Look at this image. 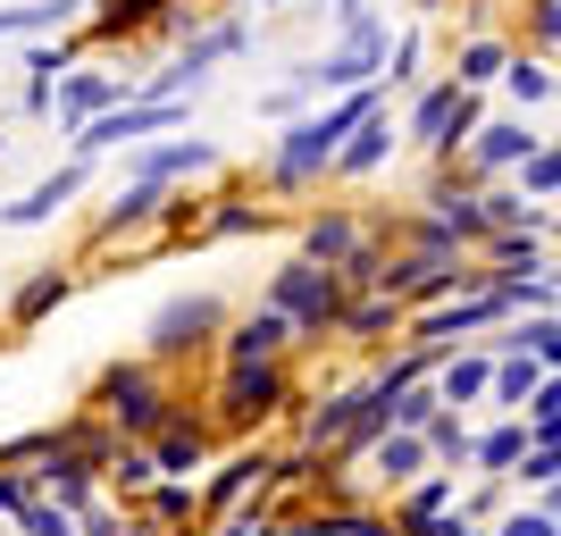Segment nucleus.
Returning a JSON list of instances; mask_svg holds the SVG:
<instances>
[{
    "mask_svg": "<svg viewBox=\"0 0 561 536\" xmlns=\"http://www.w3.org/2000/svg\"><path fill=\"white\" fill-rule=\"evenodd\" d=\"M377 110V93L369 84H352L344 101H335L328 117H302V126H294V135L277 142V185H310V176H319V168L335 160V142L352 135V126H360V117Z\"/></svg>",
    "mask_w": 561,
    "mask_h": 536,
    "instance_id": "f257e3e1",
    "label": "nucleus"
},
{
    "mask_svg": "<svg viewBox=\"0 0 561 536\" xmlns=\"http://www.w3.org/2000/svg\"><path fill=\"white\" fill-rule=\"evenodd\" d=\"M268 310H277L285 327L328 335V327L344 319V285H335V269H310V260H294V269H277V294H268Z\"/></svg>",
    "mask_w": 561,
    "mask_h": 536,
    "instance_id": "f03ea898",
    "label": "nucleus"
},
{
    "mask_svg": "<svg viewBox=\"0 0 561 536\" xmlns=\"http://www.w3.org/2000/svg\"><path fill=\"white\" fill-rule=\"evenodd\" d=\"M160 126H176V101H117V110H101L76 135V151H117V142H142V135H160Z\"/></svg>",
    "mask_w": 561,
    "mask_h": 536,
    "instance_id": "7ed1b4c3",
    "label": "nucleus"
},
{
    "mask_svg": "<svg viewBox=\"0 0 561 536\" xmlns=\"http://www.w3.org/2000/svg\"><path fill=\"white\" fill-rule=\"evenodd\" d=\"M377 59H386V34H377L369 18H352V34L319 59V68H302V84H369Z\"/></svg>",
    "mask_w": 561,
    "mask_h": 536,
    "instance_id": "20e7f679",
    "label": "nucleus"
},
{
    "mask_svg": "<svg viewBox=\"0 0 561 536\" xmlns=\"http://www.w3.org/2000/svg\"><path fill=\"white\" fill-rule=\"evenodd\" d=\"M101 402H110V420L135 427V436H151V427L168 420V402H160V386H151V369H110V377H101Z\"/></svg>",
    "mask_w": 561,
    "mask_h": 536,
    "instance_id": "39448f33",
    "label": "nucleus"
},
{
    "mask_svg": "<svg viewBox=\"0 0 561 536\" xmlns=\"http://www.w3.org/2000/svg\"><path fill=\"white\" fill-rule=\"evenodd\" d=\"M469 126H478V101H469L461 84H436V93L420 101V117H411V135H420L427 151H461Z\"/></svg>",
    "mask_w": 561,
    "mask_h": 536,
    "instance_id": "423d86ee",
    "label": "nucleus"
},
{
    "mask_svg": "<svg viewBox=\"0 0 561 536\" xmlns=\"http://www.w3.org/2000/svg\"><path fill=\"white\" fill-rule=\"evenodd\" d=\"M277 402H285L277 361H234L227 369V420H268Z\"/></svg>",
    "mask_w": 561,
    "mask_h": 536,
    "instance_id": "0eeeda50",
    "label": "nucleus"
},
{
    "mask_svg": "<svg viewBox=\"0 0 561 536\" xmlns=\"http://www.w3.org/2000/svg\"><path fill=\"white\" fill-rule=\"evenodd\" d=\"M210 327H218V303H210V294H176V303L151 319V352H193Z\"/></svg>",
    "mask_w": 561,
    "mask_h": 536,
    "instance_id": "6e6552de",
    "label": "nucleus"
},
{
    "mask_svg": "<svg viewBox=\"0 0 561 536\" xmlns=\"http://www.w3.org/2000/svg\"><path fill=\"white\" fill-rule=\"evenodd\" d=\"M234 50H243V25H210V34H202V43H193L185 59L160 76V93H151V101H176L185 84H202V76H210V59H234Z\"/></svg>",
    "mask_w": 561,
    "mask_h": 536,
    "instance_id": "1a4fd4ad",
    "label": "nucleus"
},
{
    "mask_svg": "<svg viewBox=\"0 0 561 536\" xmlns=\"http://www.w3.org/2000/svg\"><path fill=\"white\" fill-rule=\"evenodd\" d=\"M76 185H84V160H76V168H59V176H43V185L25 193V202H9L0 218H9V227H43V218H59V210L76 202Z\"/></svg>",
    "mask_w": 561,
    "mask_h": 536,
    "instance_id": "9d476101",
    "label": "nucleus"
},
{
    "mask_svg": "<svg viewBox=\"0 0 561 536\" xmlns=\"http://www.w3.org/2000/svg\"><path fill=\"white\" fill-rule=\"evenodd\" d=\"M386 142H394V126H386V117L369 110V117H360V126H352L344 142H335V160H328V168H335V176H369V168L386 160Z\"/></svg>",
    "mask_w": 561,
    "mask_h": 536,
    "instance_id": "9b49d317",
    "label": "nucleus"
},
{
    "mask_svg": "<svg viewBox=\"0 0 561 536\" xmlns=\"http://www.w3.org/2000/svg\"><path fill=\"white\" fill-rule=\"evenodd\" d=\"M117 101H126L117 76H59V117H76V126H93V117L117 110Z\"/></svg>",
    "mask_w": 561,
    "mask_h": 536,
    "instance_id": "f8f14e48",
    "label": "nucleus"
},
{
    "mask_svg": "<svg viewBox=\"0 0 561 536\" xmlns=\"http://www.w3.org/2000/svg\"><path fill=\"white\" fill-rule=\"evenodd\" d=\"M193 168H210V142H168V151H142V160H135V185H176V176H193Z\"/></svg>",
    "mask_w": 561,
    "mask_h": 536,
    "instance_id": "ddd939ff",
    "label": "nucleus"
},
{
    "mask_svg": "<svg viewBox=\"0 0 561 536\" xmlns=\"http://www.w3.org/2000/svg\"><path fill=\"white\" fill-rule=\"evenodd\" d=\"M469 168H512V160H528L545 135H528V126H469Z\"/></svg>",
    "mask_w": 561,
    "mask_h": 536,
    "instance_id": "4468645a",
    "label": "nucleus"
},
{
    "mask_svg": "<svg viewBox=\"0 0 561 536\" xmlns=\"http://www.w3.org/2000/svg\"><path fill=\"white\" fill-rule=\"evenodd\" d=\"M285 335H294V327H285L277 310H252V319H243V327L227 335V369H234V361H277V344H285Z\"/></svg>",
    "mask_w": 561,
    "mask_h": 536,
    "instance_id": "2eb2a0df",
    "label": "nucleus"
},
{
    "mask_svg": "<svg viewBox=\"0 0 561 536\" xmlns=\"http://www.w3.org/2000/svg\"><path fill=\"white\" fill-rule=\"evenodd\" d=\"M84 0H18V9H0V43L9 34H43V25H68Z\"/></svg>",
    "mask_w": 561,
    "mask_h": 536,
    "instance_id": "dca6fc26",
    "label": "nucleus"
},
{
    "mask_svg": "<svg viewBox=\"0 0 561 536\" xmlns=\"http://www.w3.org/2000/svg\"><path fill=\"white\" fill-rule=\"evenodd\" d=\"M420 461H427V453H420V436H402V427H394V436H377V453H369V469L386 478V487L420 478Z\"/></svg>",
    "mask_w": 561,
    "mask_h": 536,
    "instance_id": "f3484780",
    "label": "nucleus"
},
{
    "mask_svg": "<svg viewBox=\"0 0 561 536\" xmlns=\"http://www.w3.org/2000/svg\"><path fill=\"white\" fill-rule=\"evenodd\" d=\"M202 461V420H160V453L151 469H193Z\"/></svg>",
    "mask_w": 561,
    "mask_h": 536,
    "instance_id": "a211bd4d",
    "label": "nucleus"
},
{
    "mask_svg": "<svg viewBox=\"0 0 561 536\" xmlns=\"http://www.w3.org/2000/svg\"><path fill=\"white\" fill-rule=\"evenodd\" d=\"M360 252V227L352 218H319L310 227V269H335V260H352Z\"/></svg>",
    "mask_w": 561,
    "mask_h": 536,
    "instance_id": "6ab92c4d",
    "label": "nucleus"
},
{
    "mask_svg": "<svg viewBox=\"0 0 561 536\" xmlns=\"http://www.w3.org/2000/svg\"><path fill=\"white\" fill-rule=\"evenodd\" d=\"M268 469H277V461H268V453H243V461H234L227 478H218V487H210V503H218V512H227V503H243V494H252L260 478H268Z\"/></svg>",
    "mask_w": 561,
    "mask_h": 536,
    "instance_id": "aec40b11",
    "label": "nucleus"
},
{
    "mask_svg": "<svg viewBox=\"0 0 561 536\" xmlns=\"http://www.w3.org/2000/svg\"><path fill=\"white\" fill-rule=\"evenodd\" d=\"M512 352H537V369H553V352H561V327H553V310H537V319L519 327V335H503Z\"/></svg>",
    "mask_w": 561,
    "mask_h": 536,
    "instance_id": "412c9836",
    "label": "nucleus"
},
{
    "mask_svg": "<svg viewBox=\"0 0 561 536\" xmlns=\"http://www.w3.org/2000/svg\"><path fill=\"white\" fill-rule=\"evenodd\" d=\"M519 453H528V427H494V436L469 444V461H486V469H512Z\"/></svg>",
    "mask_w": 561,
    "mask_h": 536,
    "instance_id": "4be33fe9",
    "label": "nucleus"
},
{
    "mask_svg": "<svg viewBox=\"0 0 561 536\" xmlns=\"http://www.w3.org/2000/svg\"><path fill=\"white\" fill-rule=\"evenodd\" d=\"M59 294H68V277H59V269H43L34 285H18V303H9V319H43V310L59 303Z\"/></svg>",
    "mask_w": 561,
    "mask_h": 536,
    "instance_id": "5701e85b",
    "label": "nucleus"
},
{
    "mask_svg": "<svg viewBox=\"0 0 561 536\" xmlns=\"http://www.w3.org/2000/svg\"><path fill=\"white\" fill-rule=\"evenodd\" d=\"M420 453H445V461H469V427L453 420V411H436V420H427V444Z\"/></svg>",
    "mask_w": 561,
    "mask_h": 536,
    "instance_id": "b1692460",
    "label": "nucleus"
},
{
    "mask_svg": "<svg viewBox=\"0 0 561 536\" xmlns=\"http://www.w3.org/2000/svg\"><path fill=\"white\" fill-rule=\"evenodd\" d=\"M25 68H34V76H25V101H34V110H43V101L59 93V68H68V50H34V59H25Z\"/></svg>",
    "mask_w": 561,
    "mask_h": 536,
    "instance_id": "393cba45",
    "label": "nucleus"
},
{
    "mask_svg": "<svg viewBox=\"0 0 561 536\" xmlns=\"http://www.w3.org/2000/svg\"><path fill=\"white\" fill-rule=\"evenodd\" d=\"M142 218H160V185H126V193H117L110 227H142Z\"/></svg>",
    "mask_w": 561,
    "mask_h": 536,
    "instance_id": "a878e982",
    "label": "nucleus"
},
{
    "mask_svg": "<svg viewBox=\"0 0 561 536\" xmlns=\"http://www.w3.org/2000/svg\"><path fill=\"white\" fill-rule=\"evenodd\" d=\"M494 68H503V50H494V43H469V50H461V76H453V84H461V93H478Z\"/></svg>",
    "mask_w": 561,
    "mask_h": 536,
    "instance_id": "bb28decb",
    "label": "nucleus"
},
{
    "mask_svg": "<svg viewBox=\"0 0 561 536\" xmlns=\"http://www.w3.org/2000/svg\"><path fill=\"white\" fill-rule=\"evenodd\" d=\"M478 386H486V361H453V369H445V386H436V402H469Z\"/></svg>",
    "mask_w": 561,
    "mask_h": 536,
    "instance_id": "cd10ccee",
    "label": "nucleus"
},
{
    "mask_svg": "<svg viewBox=\"0 0 561 536\" xmlns=\"http://www.w3.org/2000/svg\"><path fill=\"white\" fill-rule=\"evenodd\" d=\"M553 185H561V160H553V142H537V151H528V193L553 202Z\"/></svg>",
    "mask_w": 561,
    "mask_h": 536,
    "instance_id": "c85d7f7f",
    "label": "nucleus"
},
{
    "mask_svg": "<svg viewBox=\"0 0 561 536\" xmlns=\"http://www.w3.org/2000/svg\"><path fill=\"white\" fill-rule=\"evenodd\" d=\"M18 512H25V536H76V520H68V512H50V503H34V494H25Z\"/></svg>",
    "mask_w": 561,
    "mask_h": 536,
    "instance_id": "c756f323",
    "label": "nucleus"
},
{
    "mask_svg": "<svg viewBox=\"0 0 561 536\" xmlns=\"http://www.w3.org/2000/svg\"><path fill=\"white\" fill-rule=\"evenodd\" d=\"M512 93H519V101H553V76H545V59H519V68H512Z\"/></svg>",
    "mask_w": 561,
    "mask_h": 536,
    "instance_id": "7c9ffc66",
    "label": "nucleus"
},
{
    "mask_svg": "<svg viewBox=\"0 0 561 536\" xmlns=\"http://www.w3.org/2000/svg\"><path fill=\"white\" fill-rule=\"evenodd\" d=\"M519 461H528V487H553V478H561V453H553V444H528Z\"/></svg>",
    "mask_w": 561,
    "mask_h": 536,
    "instance_id": "2f4dec72",
    "label": "nucleus"
},
{
    "mask_svg": "<svg viewBox=\"0 0 561 536\" xmlns=\"http://www.w3.org/2000/svg\"><path fill=\"white\" fill-rule=\"evenodd\" d=\"M519 218H528V202H512V193H494L486 210H478V227H503V235H512Z\"/></svg>",
    "mask_w": 561,
    "mask_h": 536,
    "instance_id": "473e14b6",
    "label": "nucleus"
},
{
    "mask_svg": "<svg viewBox=\"0 0 561 536\" xmlns=\"http://www.w3.org/2000/svg\"><path fill=\"white\" fill-rule=\"evenodd\" d=\"M160 469H151V453H117V487H151Z\"/></svg>",
    "mask_w": 561,
    "mask_h": 536,
    "instance_id": "72a5a7b5",
    "label": "nucleus"
},
{
    "mask_svg": "<svg viewBox=\"0 0 561 536\" xmlns=\"http://www.w3.org/2000/svg\"><path fill=\"white\" fill-rule=\"evenodd\" d=\"M503 536H553V512H545V503H537V512H519V520H512V528H503Z\"/></svg>",
    "mask_w": 561,
    "mask_h": 536,
    "instance_id": "f704fd0d",
    "label": "nucleus"
},
{
    "mask_svg": "<svg viewBox=\"0 0 561 536\" xmlns=\"http://www.w3.org/2000/svg\"><path fill=\"white\" fill-rule=\"evenodd\" d=\"M151 512H160V520H185V512H193V494H185V487H160V503H151Z\"/></svg>",
    "mask_w": 561,
    "mask_h": 536,
    "instance_id": "c9c22d12",
    "label": "nucleus"
},
{
    "mask_svg": "<svg viewBox=\"0 0 561 536\" xmlns=\"http://www.w3.org/2000/svg\"><path fill=\"white\" fill-rule=\"evenodd\" d=\"M25 494H34V487H25V478H0V512H18Z\"/></svg>",
    "mask_w": 561,
    "mask_h": 536,
    "instance_id": "e433bc0d",
    "label": "nucleus"
},
{
    "mask_svg": "<svg viewBox=\"0 0 561 536\" xmlns=\"http://www.w3.org/2000/svg\"><path fill=\"white\" fill-rule=\"evenodd\" d=\"M227 536H277V528H268V520H234Z\"/></svg>",
    "mask_w": 561,
    "mask_h": 536,
    "instance_id": "4c0bfd02",
    "label": "nucleus"
}]
</instances>
